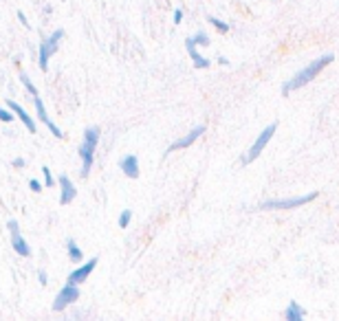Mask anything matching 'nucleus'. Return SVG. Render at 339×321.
Segmentation results:
<instances>
[{"mask_svg":"<svg viewBox=\"0 0 339 321\" xmlns=\"http://www.w3.org/2000/svg\"><path fill=\"white\" fill-rule=\"evenodd\" d=\"M38 281H40V284H42V286H46L48 277H46V273H44V271H40V273H38Z\"/></svg>","mask_w":339,"mask_h":321,"instance_id":"26","label":"nucleus"},{"mask_svg":"<svg viewBox=\"0 0 339 321\" xmlns=\"http://www.w3.org/2000/svg\"><path fill=\"white\" fill-rule=\"evenodd\" d=\"M42 174H44V185H46V187H53V185L57 183L55 178H53V174H51V170H48L46 165H42Z\"/></svg>","mask_w":339,"mask_h":321,"instance_id":"21","label":"nucleus"},{"mask_svg":"<svg viewBox=\"0 0 339 321\" xmlns=\"http://www.w3.org/2000/svg\"><path fill=\"white\" fill-rule=\"evenodd\" d=\"M207 22H209V24L214 26L216 31H220V33H227V31H229V24H227V22H223V20H220V18L209 16V18H207Z\"/></svg>","mask_w":339,"mask_h":321,"instance_id":"18","label":"nucleus"},{"mask_svg":"<svg viewBox=\"0 0 339 321\" xmlns=\"http://www.w3.org/2000/svg\"><path fill=\"white\" fill-rule=\"evenodd\" d=\"M192 38H194V42H196L198 46H203V44L207 46V44H209V38H207L205 31H198V33H196V35H192Z\"/></svg>","mask_w":339,"mask_h":321,"instance_id":"22","label":"nucleus"},{"mask_svg":"<svg viewBox=\"0 0 339 321\" xmlns=\"http://www.w3.org/2000/svg\"><path fill=\"white\" fill-rule=\"evenodd\" d=\"M57 183H60V205L73 202V198L77 196V187L73 185V180H70L66 174H62L60 178H57Z\"/></svg>","mask_w":339,"mask_h":321,"instance_id":"11","label":"nucleus"},{"mask_svg":"<svg viewBox=\"0 0 339 321\" xmlns=\"http://www.w3.org/2000/svg\"><path fill=\"white\" fill-rule=\"evenodd\" d=\"M95 266H97V257H90V259H86V262H79V266L68 273V281L82 286L84 281L90 277V273L95 271Z\"/></svg>","mask_w":339,"mask_h":321,"instance_id":"8","label":"nucleus"},{"mask_svg":"<svg viewBox=\"0 0 339 321\" xmlns=\"http://www.w3.org/2000/svg\"><path fill=\"white\" fill-rule=\"evenodd\" d=\"M275 130H277V121H273V123H269L267 128H264L262 132L258 134V139L253 141V145H249V150H247V154L240 158V163L242 165H249V163H253L255 158L260 156V154L264 152V148L269 145V141L273 139V134H275Z\"/></svg>","mask_w":339,"mask_h":321,"instance_id":"3","label":"nucleus"},{"mask_svg":"<svg viewBox=\"0 0 339 321\" xmlns=\"http://www.w3.org/2000/svg\"><path fill=\"white\" fill-rule=\"evenodd\" d=\"M99 136H101V130L97 126H90L84 130V136H82V145H79V156H82V178H86L90 174V167L95 163V152H97V145H99Z\"/></svg>","mask_w":339,"mask_h":321,"instance_id":"2","label":"nucleus"},{"mask_svg":"<svg viewBox=\"0 0 339 321\" xmlns=\"http://www.w3.org/2000/svg\"><path fill=\"white\" fill-rule=\"evenodd\" d=\"M79 299V286L73 284V281H66L64 288H60V293L55 295V299H53V310L60 312L64 310L66 306H70V303H75Z\"/></svg>","mask_w":339,"mask_h":321,"instance_id":"6","label":"nucleus"},{"mask_svg":"<svg viewBox=\"0 0 339 321\" xmlns=\"http://www.w3.org/2000/svg\"><path fill=\"white\" fill-rule=\"evenodd\" d=\"M119 170H121L128 178L136 180L139 178V158H136L135 154H126V156L119 161Z\"/></svg>","mask_w":339,"mask_h":321,"instance_id":"13","label":"nucleus"},{"mask_svg":"<svg viewBox=\"0 0 339 321\" xmlns=\"http://www.w3.org/2000/svg\"><path fill=\"white\" fill-rule=\"evenodd\" d=\"M29 189L33 193H40V192H42V183H40V180H35V178H29Z\"/></svg>","mask_w":339,"mask_h":321,"instance_id":"23","label":"nucleus"},{"mask_svg":"<svg viewBox=\"0 0 339 321\" xmlns=\"http://www.w3.org/2000/svg\"><path fill=\"white\" fill-rule=\"evenodd\" d=\"M284 319L286 321H302L304 319V308L297 301H291L284 310Z\"/></svg>","mask_w":339,"mask_h":321,"instance_id":"15","label":"nucleus"},{"mask_svg":"<svg viewBox=\"0 0 339 321\" xmlns=\"http://www.w3.org/2000/svg\"><path fill=\"white\" fill-rule=\"evenodd\" d=\"M7 108H11V110H13V114H16V117L20 119L22 123H24V128L31 132V134H33V132H38V128H35V121H33V117H31V114L26 112V110L22 108V106L18 104V101L9 99V101H7Z\"/></svg>","mask_w":339,"mask_h":321,"instance_id":"12","label":"nucleus"},{"mask_svg":"<svg viewBox=\"0 0 339 321\" xmlns=\"http://www.w3.org/2000/svg\"><path fill=\"white\" fill-rule=\"evenodd\" d=\"M33 101H35V112H38V117H40V121L44 123V126L48 128V132H51L55 139H62V130L55 126V121H53L51 117L46 114V108H44V104H42V99L40 97H33Z\"/></svg>","mask_w":339,"mask_h":321,"instance_id":"10","label":"nucleus"},{"mask_svg":"<svg viewBox=\"0 0 339 321\" xmlns=\"http://www.w3.org/2000/svg\"><path fill=\"white\" fill-rule=\"evenodd\" d=\"M20 82H22V86H24L26 90H29V95H31V97H38V95H40L38 88H35V84L31 82L29 75H26V73H20Z\"/></svg>","mask_w":339,"mask_h":321,"instance_id":"17","label":"nucleus"},{"mask_svg":"<svg viewBox=\"0 0 339 321\" xmlns=\"http://www.w3.org/2000/svg\"><path fill=\"white\" fill-rule=\"evenodd\" d=\"M185 46H187V53H189V57H192V62H194V66H196V68H207V66H209V62H207L205 57L198 53V44L194 42V38L185 40Z\"/></svg>","mask_w":339,"mask_h":321,"instance_id":"14","label":"nucleus"},{"mask_svg":"<svg viewBox=\"0 0 339 321\" xmlns=\"http://www.w3.org/2000/svg\"><path fill=\"white\" fill-rule=\"evenodd\" d=\"M333 60H335V55H321V57H317V60H313L311 64H306L302 70H297V73L293 75L291 79H286L284 82V86H282V92L284 95H291V92H295V90H299V88H304L306 84H311L313 79L317 77V75L321 73V70L326 68L328 64H333Z\"/></svg>","mask_w":339,"mask_h":321,"instance_id":"1","label":"nucleus"},{"mask_svg":"<svg viewBox=\"0 0 339 321\" xmlns=\"http://www.w3.org/2000/svg\"><path fill=\"white\" fill-rule=\"evenodd\" d=\"M66 253H68V259L70 262H75V264H79V262H84V251L77 246V242L75 240H66Z\"/></svg>","mask_w":339,"mask_h":321,"instance_id":"16","label":"nucleus"},{"mask_svg":"<svg viewBox=\"0 0 339 321\" xmlns=\"http://www.w3.org/2000/svg\"><path fill=\"white\" fill-rule=\"evenodd\" d=\"M203 134H205V126H196V128H192V130H189L187 134L181 136V139H176L174 143H172L170 148H167V154H170V152H176V150H185L187 145H192L194 141L201 139Z\"/></svg>","mask_w":339,"mask_h":321,"instance_id":"9","label":"nucleus"},{"mask_svg":"<svg viewBox=\"0 0 339 321\" xmlns=\"http://www.w3.org/2000/svg\"><path fill=\"white\" fill-rule=\"evenodd\" d=\"M130 222H132V211L130 209H123L121 214H119V227L126 229Z\"/></svg>","mask_w":339,"mask_h":321,"instance_id":"19","label":"nucleus"},{"mask_svg":"<svg viewBox=\"0 0 339 321\" xmlns=\"http://www.w3.org/2000/svg\"><path fill=\"white\" fill-rule=\"evenodd\" d=\"M7 229H9V233H11V249L16 251L20 257H29V255H31V249H29V244H26V240L22 237L18 220H9V222H7Z\"/></svg>","mask_w":339,"mask_h":321,"instance_id":"7","label":"nucleus"},{"mask_svg":"<svg viewBox=\"0 0 339 321\" xmlns=\"http://www.w3.org/2000/svg\"><path fill=\"white\" fill-rule=\"evenodd\" d=\"M11 165L16 167V170H22V167H24V158L16 156V158H13V161H11Z\"/></svg>","mask_w":339,"mask_h":321,"instance_id":"25","label":"nucleus"},{"mask_svg":"<svg viewBox=\"0 0 339 321\" xmlns=\"http://www.w3.org/2000/svg\"><path fill=\"white\" fill-rule=\"evenodd\" d=\"M62 38H64V31L55 29L42 44H40V48H38V64H40V70H42V73H46V70H48V60H51L53 53L60 48Z\"/></svg>","mask_w":339,"mask_h":321,"instance_id":"4","label":"nucleus"},{"mask_svg":"<svg viewBox=\"0 0 339 321\" xmlns=\"http://www.w3.org/2000/svg\"><path fill=\"white\" fill-rule=\"evenodd\" d=\"M18 20H20V24L22 26H29V20H26V16L22 11H18Z\"/></svg>","mask_w":339,"mask_h":321,"instance_id":"27","label":"nucleus"},{"mask_svg":"<svg viewBox=\"0 0 339 321\" xmlns=\"http://www.w3.org/2000/svg\"><path fill=\"white\" fill-rule=\"evenodd\" d=\"M172 20H174V24H181V22H183V9H176Z\"/></svg>","mask_w":339,"mask_h":321,"instance_id":"24","label":"nucleus"},{"mask_svg":"<svg viewBox=\"0 0 339 321\" xmlns=\"http://www.w3.org/2000/svg\"><path fill=\"white\" fill-rule=\"evenodd\" d=\"M13 117H16V114H13L11 108H2V106H0V121L2 123H13Z\"/></svg>","mask_w":339,"mask_h":321,"instance_id":"20","label":"nucleus"},{"mask_svg":"<svg viewBox=\"0 0 339 321\" xmlns=\"http://www.w3.org/2000/svg\"><path fill=\"white\" fill-rule=\"evenodd\" d=\"M319 196L317 192H311V193H304V196H295V198H280V200H264L260 202V209L264 211H271V209H297L302 205H308L311 200Z\"/></svg>","mask_w":339,"mask_h":321,"instance_id":"5","label":"nucleus"}]
</instances>
